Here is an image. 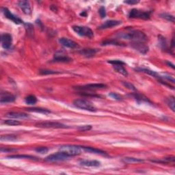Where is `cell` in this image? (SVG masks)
Instances as JSON below:
<instances>
[{
	"label": "cell",
	"mask_w": 175,
	"mask_h": 175,
	"mask_svg": "<svg viewBox=\"0 0 175 175\" xmlns=\"http://www.w3.org/2000/svg\"><path fill=\"white\" fill-rule=\"evenodd\" d=\"M25 101L27 105H33L34 104L36 103L37 102V99L35 96L34 95H29L25 99Z\"/></svg>",
	"instance_id": "cell-26"
},
{
	"label": "cell",
	"mask_w": 175,
	"mask_h": 175,
	"mask_svg": "<svg viewBox=\"0 0 175 175\" xmlns=\"http://www.w3.org/2000/svg\"><path fill=\"white\" fill-rule=\"evenodd\" d=\"M15 101V97L9 92H1V98H0V102L1 104L12 103Z\"/></svg>",
	"instance_id": "cell-11"
},
{
	"label": "cell",
	"mask_w": 175,
	"mask_h": 175,
	"mask_svg": "<svg viewBox=\"0 0 175 175\" xmlns=\"http://www.w3.org/2000/svg\"><path fill=\"white\" fill-rule=\"evenodd\" d=\"M16 139V137L13 135H6L2 136L1 137V140H14Z\"/></svg>",
	"instance_id": "cell-35"
},
{
	"label": "cell",
	"mask_w": 175,
	"mask_h": 175,
	"mask_svg": "<svg viewBox=\"0 0 175 175\" xmlns=\"http://www.w3.org/2000/svg\"><path fill=\"white\" fill-rule=\"evenodd\" d=\"M136 70H138V71H140V72H144V73L148 74V75H149L153 77L158 78V79L161 78V77L160 76L159 74L157 73L156 72L153 71V70H151L146 69H136Z\"/></svg>",
	"instance_id": "cell-21"
},
{
	"label": "cell",
	"mask_w": 175,
	"mask_h": 175,
	"mask_svg": "<svg viewBox=\"0 0 175 175\" xmlns=\"http://www.w3.org/2000/svg\"><path fill=\"white\" fill-rule=\"evenodd\" d=\"M120 38L126 40H132L134 42H144L147 40V36L142 32L139 30H133L128 33H123L119 35Z\"/></svg>",
	"instance_id": "cell-1"
},
{
	"label": "cell",
	"mask_w": 175,
	"mask_h": 175,
	"mask_svg": "<svg viewBox=\"0 0 175 175\" xmlns=\"http://www.w3.org/2000/svg\"><path fill=\"white\" fill-rule=\"evenodd\" d=\"M70 157L67 156V155L64 154L63 153L59 151L58 153H54V154H52L49 155L47 157H45L44 160L49 162H57V161H64L66 160L69 159Z\"/></svg>",
	"instance_id": "cell-6"
},
{
	"label": "cell",
	"mask_w": 175,
	"mask_h": 175,
	"mask_svg": "<svg viewBox=\"0 0 175 175\" xmlns=\"http://www.w3.org/2000/svg\"><path fill=\"white\" fill-rule=\"evenodd\" d=\"M1 10H2V12H3L4 14V16H5L7 19L13 21V22L14 23H16V24H21V23H23V21L21 20V19H19L16 16L14 15V14L8 9V8H2Z\"/></svg>",
	"instance_id": "cell-10"
},
{
	"label": "cell",
	"mask_w": 175,
	"mask_h": 175,
	"mask_svg": "<svg viewBox=\"0 0 175 175\" xmlns=\"http://www.w3.org/2000/svg\"><path fill=\"white\" fill-rule=\"evenodd\" d=\"M27 111L31 112H36V113H41V114H50L51 112L49 110L43 108H27Z\"/></svg>",
	"instance_id": "cell-22"
},
{
	"label": "cell",
	"mask_w": 175,
	"mask_h": 175,
	"mask_svg": "<svg viewBox=\"0 0 175 175\" xmlns=\"http://www.w3.org/2000/svg\"><path fill=\"white\" fill-rule=\"evenodd\" d=\"M82 149L86 152L91 153H95V154H99V155H105L106 153L105 151L100 150V149H97L95 148H93V147H85V146H82Z\"/></svg>",
	"instance_id": "cell-20"
},
{
	"label": "cell",
	"mask_w": 175,
	"mask_h": 175,
	"mask_svg": "<svg viewBox=\"0 0 175 175\" xmlns=\"http://www.w3.org/2000/svg\"><path fill=\"white\" fill-rule=\"evenodd\" d=\"M39 72L40 75H54V74L60 73V72L55 71V70H47V69L40 70Z\"/></svg>",
	"instance_id": "cell-31"
},
{
	"label": "cell",
	"mask_w": 175,
	"mask_h": 175,
	"mask_svg": "<svg viewBox=\"0 0 175 175\" xmlns=\"http://www.w3.org/2000/svg\"><path fill=\"white\" fill-rule=\"evenodd\" d=\"M108 87L107 85L104 84H87L86 86H82L80 89L86 90H100L104 89Z\"/></svg>",
	"instance_id": "cell-16"
},
{
	"label": "cell",
	"mask_w": 175,
	"mask_h": 175,
	"mask_svg": "<svg viewBox=\"0 0 175 175\" xmlns=\"http://www.w3.org/2000/svg\"><path fill=\"white\" fill-rule=\"evenodd\" d=\"M123 161L125 163L127 164H136V163H140V162H143L144 160L141 159H138V158L134 157H125L123 159Z\"/></svg>",
	"instance_id": "cell-23"
},
{
	"label": "cell",
	"mask_w": 175,
	"mask_h": 175,
	"mask_svg": "<svg viewBox=\"0 0 175 175\" xmlns=\"http://www.w3.org/2000/svg\"><path fill=\"white\" fill-rule=\"evenodd\" d=\"M6 116L8 118H19V119H24L28 118V115L24 113H20V112H9L6 114Z\"/></svg>",
	"instance_id": "cell-18"
},
{
	"label": "cell",
	"mask_w": 175,
	"mask_h": 175,
	"mask_svg": "<svg viewBox=\"0 0 175 175\" xmlns=\"http://www.w3.org/2000/svg\"><path fill=\"white\" fill-rule=\"evenodd\" d=\"M8 158L10 159H37V158L31 156V155H10L8 156Z\"/></svg>",
	"instance_id": "cell-24"
},
{
	"label": "cell",
	"mask_w": 175,
	"mask_h": 175,
	"mask_svg": "<svg viewBox=\"0 0 175 175\" xmlns=\"http://www.w3.org/2000/svg\"><path fill=\"white\" fill-rule=\"evenodd\" d=\"M97 52L98 50L94 49H84L81 50L80 53V54H82L85 57H90L94 56Z\"/></svg>",
	"instance_id": "cell-19"
},
{
	"label": "cell",
	"mask_w": 175,
	"mask_h": 175,
	"mask_svg": "<svg viewBox=\"0 0 175 175\" xmlns=\"http://www.w3.org/2000/svg\"><path fill=\"white\" fill-rule=\"evenodd\" d=\"M151 13L149 12H143L137 9H132L129 12V17L131 19H140L147 20L150 19Z\"/></svg>",
	"instance_id": "cell-5"
},
{
	"label": "cell",
	"mask_w": 175,
	"mask_h": 175,
	"mask_svg": "<svg viewBox=\"0 0 175 175\" xmlns=\"http://www.w3.org/2000/svg\"><path fill=\"white\" fill-rule=\"evenodd\" d=\"M122 23L120 21H116V20H108L104 22L101 26L99 27V29H105L112 28L113 27H116L117 25H120Z\"/></svg>",
	"instance_id": "cell-15"
},
{
	"label": "cell",
	"mask_w": 175,
	"mask_h": 175,
	"mask_svg": "<svg viewBox=\"0 0 175 175\" xmlns=\"http://www.w3.org/2000/svg\"><path fill=\"white\" fill-rule=\"evenodd\" d=\"M131 47L133 49H135L136 50L138 51L140 53H142V54H146L148 51V47L144 44V42H132Z\"/></svg>",
	"instance_id": "cell-12"
},
{
	"label": "cell",
	"mask_w": 175,
	"mask_h": 175,
	"mask_svg": "<svg viewBox=\"0 0 175 175\" xmlns=\"http://www.w3.org/2000/svg\"><path fill=\"white\" fill-rule=\"evenodd\" d=\"M110 97H111L112 98V99H114L115 100H118V101H120L121 100V97L119 95H118L117 93H111L110 95H109Z\"/></svg>",
	"instance_id": "cell-39"
},
{
	"label": "cell",
	"mask_w": 175,
	"mask_h": 175,
	"mask_svg": "<svg viewBox=\"0 0 175 175\" xmlns=\"http://www.w3.org/2000/svg\"><path fill=\"white\" fill-rule=\"evenodd\" d=\"M160 16H161V18L166 19V20L170 21V22H172V23L174 22V16L172 15V14H169V13H166V12L165 13H162L160 14Z\"/></svg>",
	"instance_id": "cell-27"
},
{
	"label": "cell",
	"mask_w": 175,
	"mask_h": 175,
	"mask_svg": "<svg viewBox=\"0 0 175 175\" xmlns=\"http://www.w3.org/2000/svg\"><path fill=\"white\" fill-rule=\"evenodd\" d=\"M59 42L62 45H63L64 47L67 48L75 49L78 47V44L77 42L73 41V40L69 39V38H62L59 40Z\"/></svg>",
	"instance_id": "cell-13"
},
{
	"label": "cell",
	"mask_w": 175,
	"mask_h": 175,
	"mask_svg": "<svg viewBox=\"0 0 175 175\" xmlns=\"http://www.w3.org/2000/svg\"><path fill=\"white\" fill-rule=\"evenodd\" d=\"M168 106L170 107V108L174 112L175 111V101H174V97L173 96L170 97L168 100Z\"/></svg>",
	"instance_id": "cell-29"
},
{
	"label": "cell",
	"mask_w": 175,
	"mask_h": 175,
	"mask_svg": "<svg viewBox=\"0 0 175 175\" xmlns=\"http://www.w3.org/2000/svg\"><path fill=\"white\" fill-rule=\"evenodd\" d=\"M72 30L75 32L77 34L80 36H84V37H88L89 38H92L94 36V32L92 29L86 26H72Z\"/></svg>",
	"instance_id": "cell-4"
},
{
	"label": "cell",
	"mask_w": 175,
	"mask_h": 175,
	"mask_svg": "<svg viewBox=\"0 0 175 175\" xmlns=\"http://www.w3.org/2000/svg\"><path fill=\"white\" fill-rule=\"evenodd\" d=\"M75 106L77 108L82 109L84 110H87L89 112H96L97 109L90 101L86 99H76L73 102Z\"/></svg>",
	"instance_id": "cell-3"
},
{
	"label": "cell",
	"mask_w": 175,
	"mask_h": 175,
	"mask_svg": "<svg viewBox=\"0 0 175 175\" xmlns=\"http://www.w3.org/2000/svg\"><path fill=\"white\" fill-rule=\"evenodd\" d=\"M134 97H135V99L138 101H140V102H150V101H149L148 98L144 97V95L136 94V95H134Z\"/></svg>",
	"instance_id": "cell-28"
},
{
	"label": "cell",
	"mask_w": 175,
	"mask_h": 175,
	"mask_svg": "<svg viewBox=\"0 0 175 175\" xmlns=\"http://www.w3.org/2000/svg\"><path fill=\"white\" fill-rule=\"evenodd\" d=\"M4 124L8 125H11V126H17L21 125V123L19 122V120H11V119H9V120H6L4 122Z\"/></svg>",
	"instance_id": "cell-30"
},
{
	"label": "cell",
	"mask_w": 175,
	"mask_h": 175,
	"mask_svg": "<svg viewBox=\"0 0 175 175\" xmlns=\"http://www.w3.org/2000/svg\"><path fill=\"white\" fill-rule=\"evenodd\" d=\"M109 44H112V45H118V46L122 45L120 42L115 41V40H107V41H105L103 42V45H109Z\"/></svg>",
	"instance_id": "cell-32"
},
{
	"label": "cell",
	"mask_w": 175,
	"mask_h": 175,
	"mask_svg": "<svg viewBox=\"0 0 175 175\" xmlns=\"http://www.w3.org/2000/svg\"><path fill=\"white\" fill-rule=\"evenodd\" d=\"M125 4H129V5H134V4H137L139 3V1H136V0H128V1H124Z\"/></svg>",
	"instance_id": "cell-40"
},
{
	"label": "cell",
	"mask_w": 175,
	"mask_h": 175,
	"mask_svg": "<svg viewBox=\"0 0 175 175\" xmlns=\"http://www.w3.org/2000/svg\"><path fill=\"white\" fill-rule=\"evenodd\" d=\"M16 151V150H14V149H7V148L1 149V152H12V151Z\"/></svg>",
	"instance_id": "cell-41"
},
{
	"label": "cell",
	"mask_w": 175,
	"mask_h": 175,
	"mask_svg": "<svg viewBox=\"0 0 175 175\" xmlns=\"http://www.w3.org/2000/svg\"><path fill=\"white\" fill-rule=\"evenodd\" d=\"M82 147L76 146V145H62L59 148V151L63 153L69 157L77 156L80 155L82 151Z\"/></svg>",
	"instance_id": "cell-2"
},
{
	"label": "cell",
	"mask_w": 175,
	"mask_h": 175,
	"mask_svg": "<svg viewBox=\"0 0 175 175\" xmlns=\"http://www.w3.org/2000/svg\"><path fill=\"white\" fill-rule=\"evenodd\" d=\"M123 84L124 85V86L127 88L131 90H133V91H136V87L134 86L133 84H131V83H129V82H123Z\"/></svg>",
	"instance_id": "cell-36"
},
{
	"label": "cell",
	"mask_w": 175,
	"mask_h": 175,
	"mask_svg": "<svg viewBox=\"0 0 175 175\" xmlns=\"http://www.w3.org/2000/svg\"><path fill=\"white\" fill-rule=\"evenodd\" d=\"M1 45L5 49H9L11 47L12 43V38L10 34L5 33L1 34Z\"/></svg>",
	"instance_id": "cell-8"
},
{
	"label": "cell",
	"mask_w": 175,
	"mask_h": 175,
	"mask_svg": "<svg viewBox=\"0 0 175 175\" xmlns=\"http://www.w3.org/2000/svg\"><path fill=\"white\" fill-rule=\"evenodd\" d=\"M99 13L100 14V16H101V18H105L106 16V11H105V8L104 6H101V8H99Z\"/></svg>",
	"instance_id": "cell-38"
},
{
	"label": "cell",
	"mask_w": 175,
	"mask_h": 175,
	"mask_svg": "<svg viewBox=\"0 0 175 175\" xmlns=\"http://www.w3.org/2000/svg\"><path fill=\"white\" fill-rule=\"evenodd\" d=\"M166 63H167V65H169V66L170 65V67H171L172 68V69H174V65H172V64H171V63H170V62H166Z\"/></svg>",
	"instance_id": "cell-42"
},
{
	"label": "cell",
	"mask_w": 175,
	"mask_h": 175,
	"mask_svg": "<svg viewBox=\"0 0 175 175\" xmlns=\"http://www.w3.org/2000/svg\"><path fill=\"white\" fill-rule=\"evenodd\" d=\"M114 69L116 70V72H119V73H120L124 76L128 75V72L127 71V70L123 67V65H114Z\"/></svg>",
	"instance_id": "cell-25"
},
{
	"label": "cell",
	"mask_w": 175,
	"mask_h": 175,
	"mask_svg": "<svg viewBox=\"0 0 175 175\" xmlns=\"http://www.w3.org/2000/svg\"><path fill=\"white\" fill-rule=\"evenodd\" d=\"M80 165L86 167H99L101 166V162L97 160H82L80 162Z\"/></svg>",
	"instance_id": "cell-17"
},
{
	"label": "cell",
	"mask_w": 175,
	"mask_h": 175,
	"mask_svg": "<svg viewBox=\"0 0 175 175\" xmlns=\"http://www.w3.org/2000/svg\"><path fill=\"white\" fill-rule=\"evenodd\" d=\"M18 5L21 10L23 12V13L27 15L32 14V8L29 4V2L27 1H20L18 2Z\"/></svg>",
	"instance_id": "cell-14"
},
{
	"label": "cell",
	"mask_w": 175,
	"mask_h": 175,
	"mask_svg": "<svg viewBox=\"0 0 175 175\" xmlns=\"http://www.w3.org/2000/svg\"><path fill=\"white\" fill-rule=\"evenodd\" d=\"M35 151L40 154H45L49 151V149L47 147H38L35 149Z\"/></svg>",
	"instance_id": "cell-33"
},
{
	"label": "cell",
	"mask_w": 175,
	"mask_h": 175,
	"mask_svg": "<svg viewBox=\"0 0 175 175\" xmlns=\"http://www.w3.org/2000/svg\"><path fill=\"white\" fill-rule=\"evenodd\" d=\"M36 127L40 128H52V129H62V128H66L67 126L63 125L60 123L57 122H41L36 124Z\"/></svg>",
	"instance_id": "cell-7"
},
{
	"label": "cell",
	"mask_w": 175,
	"mask_h": 175,
	"mask_svg": "<svg viewBox=\"0 0 175 175\" xmlns=\"http://www.w3.org/2000/svg\"><path fill=\"white\" fill-rule=\"evenodd\" d=\"M92 129L91 125H84V126H80V127H78V130L80 131H88L89 130Z\"/></svg>",
	"instance_id": "cell-37"
},
{
	"label": "cell",
	"mask_w": 175,
	"mask_h": 175,
	"mask_svg": "<svg viewBox=\"0 0 175 175\" xmlns=\"http://www.w3.org/2000/svg\"><path fill=\"white\" fill-rule=\"evenodd\" d=\"M108 63L111 64L113 66L114 65H125V63L122 60H113L108 61Z\"/></svg>",
	"instance_id": "cell-34"
},
{
	"label": "cell",
	"mask_w": 175,
	"mask_h": 175,
	"mask_svg": "<svg viewBox=\"0 0 175 175\" xmlns=\"http://www.w3.org/2000/svg\"><path fill=\"white\" fill-rule=\"evenodd\" d=\"M71 60H72L69 57H68L65 51L62 50L55 53L54 55V59H53V61L57 62H68Z\"/></svg>",
	"instance_id": "cell-9"
}]
</instances>
